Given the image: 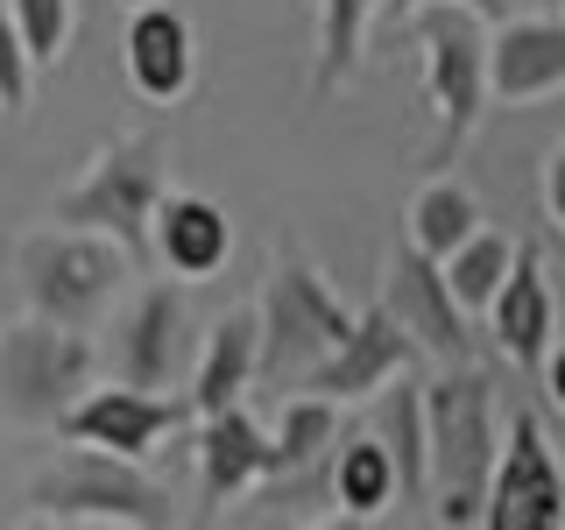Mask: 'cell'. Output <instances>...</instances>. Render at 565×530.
<instances>
[{"instance_id":"1","label":"cell","mask_w":565,"mask_h":530,"mask_svg":"<svg viewBox=\"0 0 565 530\" xmlns=\"http://www.w3.org/2000/svg\"><path fill=\"white\" fill-rule=\"evenodd\" d=\"M424 467H438V523H473L488 495V382H438L424 403Z\"/></svg>"},{"instance_id":"2","label":"cell","mask_w":565,"mask_h":530,"mask_svg":"<svg viewBox=\"0 0 565 530\" xmlns=\"http://www.w3.org/2000/svg\"><path fill=\"white\" fill-rule=\"evenodd\" d=\"M481 517L494 530H558L565 523V481L552 467V453H544V432L537 417L516 411L509 424V459L488 474V495H481Z\"/></svg>"},{"instance_id":"3","label":"cell","mask_w":565,"mask_h":530,"mask_svg":"<svg viewBox=\"0 0 565 530\" xmlns=\"http://www.w3.org/2000/svg\"><path fill=\"white\" fill-rule=\"evenodd\" d=\"M85 353L78 340L64 332H43V326H22V332H0V389H8L14 411H50L64 403L71 389L85 382Z\"/></svg>"},{"instance_id":"4","label":"cell","mask_w":565,"mask_h":530,"mask_svg":"<svg viewBox=\"0 0 565 530\" xmlns=\"http://www.w3.org/2000/svg\"><path fill=\"white\" fill-rule=\"evenodd\" d=\"M388 318L403 332H424L438 353H467V332H459V305L438 276V262L424 247H403L396 269H388Z\"/></svg>"},{"instance_id":"5","label":"cell","mask_w":565,"mask_h":530,"mask_svg":"<svg viewBox=\"0 0 565 530\" xmlns=\"http://www.w3.org/2000/svg\"><path fill=\"white\" fill-rule=\"evenodd\" d=\"M177 424L170 403H156V396H141V389H99V396H85L78 411H71V432L85 438V446H99V453H114V459H141Z\"/></svg>"},{"instance_id":"6","label":"cell","mask_w":565,"mask_h":530,"mask_svg":"<svg viewBox=\"0 0 565 530\" xmlns=\"http://www.w3.org/2000/svg\"><path fill=\"white\" fill-rule=\"evenodd\" d=\"M502 99H544L565 85V29L558 22H509L488 64Z\"/></svg>"},{"instance_id":"7","label":"cell","mask_w":565,"mask_h":530,"mask_svg":"<svg viewBox=\"0 0 565 530\" xmlns=\"http://www.w3.org/2000/svg\"><path fill=\"white\" fill-rule=\"evenodd\" d=\"M494 332H502L509 361L516 368H537L544 361V340H552V290H544V269L537 255H516V269H502V283H494Z\"/></svg>"},{"instance_id":"8","label":"cell","mask_w":565,"mask_h":530,"mask_svg":"<svg viewBox=\"0 0 565 530\" xmlns=\"http://www.w3.org/2000/svg\"><path fill=\"white\" fill-rule=\"evenodd\" d=\"M403 361H411L403 326H396L388 311H375V318H361V326H353L347 340L332 347V368L318 375V389H326V396H367V389H382Z\"/></svg>"},{"instance_id":"9","label":"cell","mask_w":565,"mask_h":530,"mask_svg":"<svg viewBox=\"0 0 565 530\" xmlns=\"http://www.w3.org/2000/svg\"><path fill=\"white\" fill-rule=\"evenodd\" d=\"M128 71L149 99H177L191 85V29L177 22L170 8H149V0H141V14L128 29Z\"/></svg>"},{"instance_id":"10","label":"cell","mask_w":565,"mask_h":530,"mask_svg":"<svg viewBox=\"0 0 565 530\" xmlns=\"http://www.w3.org/2000/svg\"><path fill=\"white\" fill-rule=\"evenodd\" d=\"M149 191L156 177L149 163L128 149V156H106V163L93 170V184L78 191V199H64V220L71 226H120V234H135V220L149 212Z\"/></svg>"},{"instance_id":"11","label":"cell","mask_w":565,"mask_h":530,"mask_svg":"<svg viewBox=\"0 0 565 530\" xmlns=\"http://www.w3.org/2000/svg\"><path fill=\"white\" fill-rule=\"evenodd\" d=\"M431 93H438V114H446V135H438V149L446 141L467 135L473 120V93H481V50H473V29L467 22H431Z\"/></svg>"},{"instance_id":"12","label":"cell","mask_w":565,"mask_h":530,"mask_svg":"<svg viewBox=\"0 0 565 530\" xmlns=\"http://www.w3.org/2000/svg\"><path fill=\"white\" fill-rule=\"evenodd\" d=\"M156 241L177 276H212L226 262V212L205 199H163L156 205Z\"/></svg>"},{"instance_id":"13","label":"cell","mask_w":565,"mask_h":530,"mask_svg":"<svg viewBox=\"0 0 565 530\" xmlns=\"http://www.w3.org/2000/svg\"><path fill=\"white\" fill-rule=\"evenodd\" d=\"M35 262H50V276H35V297H43L50 311H78L93 305V297H106V283L120 276V255L99 241H57V247H29Z\"/></svg>"},{"instance_id":"14","label":"cell","mask_w":565,"mask_h":530,"mask_svg":"<svg viewBox=\"0 0 565 530\" xmlns=\"http://www.w3.org/2000/svg\"><path fill=\"white\" fill-rule=\"evenodd\" d=\"M262 446H269V438H262L255 424L234 411V403L205 417L199 474H205V495H212V502H226V495H241L247 481H255V474H262Z\"/></svg>"},{"instance_id":"15","label":"cell","mask_w":565,"mask_h":530,"mask_svg":"<svg viewBox=\"0 0 565 530\" xmlns=\"http://www.w3.org/2000/svg\"><path fill=\"white\" fill-rule=\"evenodd\" d=\"M247 368H255V318L234 311L220 332H212V347H205V368H199V389H191V403H199L205 417H212V411H226V403L241 396Z\"/></svg>"},{"instance_id":"16","label":"cell","mask_w":565,"mask_h":530,"mask_svg":"<svg viewBox=\"0 0 565 530\" xmlns=\"http://www.w3.org/2000/svg\"><path fill=\"white\" fill-rule=\"evenodd\" d=\"M170 353H177V297L170 290H149L135 311V340H128V382L135 389H156L170 375Z\"/></svg>"},{"instance_id":"17","label":"cell","mask_w":565,"mask_h":530,"mask_svg":"<svg viewBox=\"0 0 565 530\" xmlns=\"http://www.w3.org/2000/svg\"><path fill=\"white\" fill-rule=\"evenodd\" d=\"M467 234H473V199L459 184H431L411 212V247H424L431 262H446Z\"/></svg>"},{"instance_id":"18","label":"cell","mask_w":565,"mask_h":530,"mask_svg":"<svg viewBox=\"0 0 565 530\" xmlns=\"http://www.w3.org/2000/svg\"><path fill=\"white\" fill-rule=\"evenodd\" d=\"M438 269H446L452 305H488L494 283H502V269H509V241L502 234H467L446 262H438Z\"/></svg>"},{"instance_id":"19","label":"cell","mask_w":565,"mask_h":530,"mask_svg":"<svg viewBox=\"0 0 565 530\" xmlns=\"http://www.w3.org/2000/svg\"><path fill=\"white\" fill-rule=\"evenodd\" d=\"M332 488H340V502L353 517H375V509L396 495V467H388V446L375 438H361V446L340 453V474H332Z\"/></svg>"},{"instance_id":"20","label":"cell","mask_w":565,"mask_h":530,"mask_svg":"<svg viewBox=\"0 0 565 530\" xmlns=\"http://www.w3.org/2000/svg\"><path fill=\"white\" fill-rule=\"evenodd\" d=\"M326 438H332V411H326V403H290V411H282V438L262 446V474H297Z\"/></svg>"},{"instance_id":"21","label":"cell","mask_w":565,"mask_h":530,"mask_svg":"<svg viewBox=\"0 0 565 530\" xmlns=\"http://www.w3.org/2000/svg\"><path fill=\"white\" fill-rule=\"evenodd\" d=\"M14 35H22L29 64H57L71 35V0H14Z\"/></svg>"},{"instance_id":"22","label":"cell","mask_w":565,"mask_h":530,"mask_svg":"<svg viewBox=\"0 0 565 530\" xmlns=\"http://www.w3.org/2000/svg\"><path fill=\"white\" fill-rule=\"evenodd\" d=\"M0 106H29V50H22V35H14V22L0 14Z\"/></svg>"},{"instance_id":"23","label":"cell","mask_w":565,"mask_h":530,"mask_svg":"<svg viewBox=\"0 0 565 530\" xmlns=\"http://www.w3.org/2000/svg\"><path fill=\"white\" fill-rule=\"evenodd\" d=\"M361 8H367V0H326V64H332V71H347V57H353Z\"/></svg>"},{"instance_id":"24","label":"cell","mask_w":565,"mask_h":530,"mask_svg":"<svg viewBox=\"0 0 565 530\" xmlns=\"http://www.w3.org/2000/svg\"><path fill=\"white\" fill-rule=\"evenodd\" d=\"M544 199H552V220H565V156L544 170Z\"/></svg>"},{"instance_id":"25","label":"cell","mask_w":565,"mask_h":530,"mask_svg":"<svg viewBox=\"0 0 565 530\" xmlns=\"http://www.w3.org/2000/svg\"><path fill=\"white\" fill-rule=\"evenodd\" d=\"M552 396L565 403V353H552Z\"/></svg>"}]
</instances>
